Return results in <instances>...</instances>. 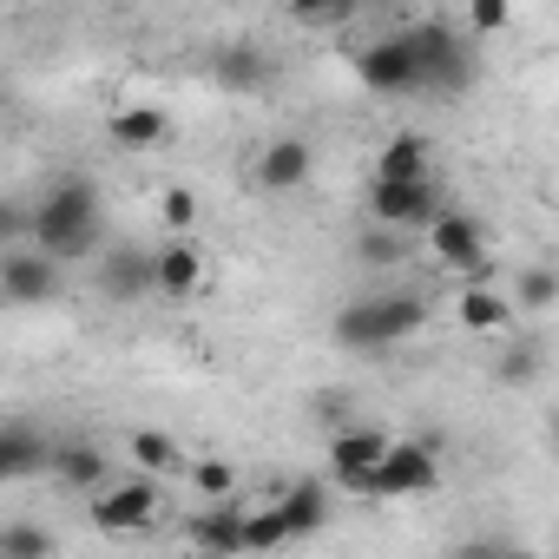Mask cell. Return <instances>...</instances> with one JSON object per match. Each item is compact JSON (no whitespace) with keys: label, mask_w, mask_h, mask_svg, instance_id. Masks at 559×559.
<instances>
[{"label":"cell","mask_w":559,"mask_h":559,"mask_svg":"<svg viewBox=\"0 0 559 559\" xmlns=\"http://www.w3.org/2000/svg\"><path fill=\"white\" fill-rule=\"evenodd\" d=\"M421 330H428V297H421V290L349 297V304L330 317L336 349H356V356H389V349H402V343L421 336Z\"/></svg>","instance_id":"obj_1"},{"label":"cell","mask_w":559,"mask_h":559,"mask_svg":"<svg viewBox=\"0 0 559 559\" xmlns=\"http://www.w3.org/2000/svg\"><path fill=\"white\" fill-rule=\"evenodd\" d=\"M40 250H53L60 263H80V257H93L99 250V191H93V178H53L47 185V198H40V211H34V230H27Z\"/></svg>","instance_id":"obj_2"},{"label":"cell","mask_w":559,"mask_h":559,"mask_svg":"<svg viewBox=\"0 0 559 559\" xmlns=\"http://www.w3.org/2000/svg\"><path fill=\"white\" fill-rule=\"evenodd\" d=\"M435 487H441L435 448H428V441H395V448L376 461V474L356 487V500H415V493H435Z\"/></svg>","instance_id":"obj_3"},{"label":"cell","mask_w":559,"mask_h":559,"mask_svg":"<svg viewBox=\"0 0 559 559\" xmlns=\"http://www.w3.org/2000/svg\"><path fill=\"white\" fill-rule=\"evenodd\" d=\"M0 297H8L14 310H40V304H60L67 297V276H60V257L40 250L34 237L8 250V263H0Z\"/></svg>","instance_id":"obj_4"},{"label":"cell","mask_w":559,"mask_h":559,"mask_svg":"<svg viewBox=\"0 0 559 559\" xmlns=\"http://www.w3.org/2000/svg\"><path fill=\"white\" fill-rule=\"evenodd\" d=\"M408 47L421 60V93H461L474 80V53H467V40L454 27L421 21V27H408Z\"/></svg>","instance_id":"obj_5"},{"label":"cell","mask_w":559,"mask_h":559,"mask_svg":"<svg viewBox=\"0 0 559 559\" xmlns=\"http://www.w3.org/2000/svg\"><path fill=\"white\" fill-rule=\"evenodd\" d=\"M441 185L435 171L428 178H369V217L376 224H395V230H428L441 217Z\"/></svg>","instance_id":"obj_6"},{"label":"cell","mask_w":559,"mask_h":559,"mask_svg":"<svg viewBox=\"0 0 559 559\" xmlns=\"http://www.w3.org/2000/svg\"><path fill=\"white\" fill-rule=\"evenodd\" d=\"M158 480L152 474H139V480H106L99 493H93V507H86V520L99 526V533H112V539H132V533H145L152 520H158Z\"/></svg>","instance_id":"obj_7"},{"label":"cell","mask_w":559,"mask_h":559,"mask_svg":"<svg viewBox=\"0 0 559 559\" xmlns=\"http://www.w3.org/2000/svg\"><path fill=\"white\" fill-rule=\"evenodd\" d=\"M356 80H362L376 99H408V93H421V60H415L408 34L362 47V53H356Z\"/></svg>","instance_id":"obj_8"},{"label":"cell","mask_w":559,"mask_h":559,"mask_svg":"<svg viewBox=\"0 0 559 559\" xmlns=\"http://www.w3.org/2000/svg\"><path fill=\"white\" fill-rule=\"evenodd\" d=\"M310 171H317V145H310V139H297V132H284V139H270V145L257 152L250 185H257L263 198H290V191H304V185H310Z\"/></svg>","instance_id":"obj_9"},{"label":"cell","mask_w":559,"mask_h":559,"mask_svg":"<svg viewBox=\"0 0 559 559\" xmlns=\"http://www.w3.org/2000/svg\"><path fill=\"white\" fill-rule=\"evenodd\" d=\"M421 243L435 250L441 270H461V276H480V263H487V230H480V217H467V211H441V217L421 230Z\"/></svg>","instance_id":"obj_10"},{"label":"cell","mask_w":559,"mask_h":559,"mask_svg":"<svg viewBox=\"0 0 559 559\" xmlns=\"http://www.w3.org/2000/svg\"><path fill=\"white\" fill-rule=\"evenodd\" d=\"M99 297H106V304H119V310H132V304L158 297L152 250H139V243H106V257H99Z\"/></svg>","instance_id":"obj_11"},{"label":"cell","mask_w":559,"mask_h":559,"mask_svg":"<svg viewBox=\"0 0 559 559\" xmlns=\"http://www.w3.org/2000/svg\"><path fill=\"white\" fill-rule=\"evenodd\" d=\"M395 448V435H382V428H343V435H330V480L343 487V493H356L369 474H376V461Z\"/></svg>","instance_id":"obj_12"},{"label":"cell","mask_w":559,"mask_h":559,"mask_svg":"<svg viewBox=\"0 0 559 559\" xmlns=\"http://www.w3.org/2000/svg\"><path fill=\"white\" fill-rule=\"evenodd\" d=\"M152 276H158V297L185 304V297H198V290H204V250H198L185 230H171V237L152 250Z\"/></svg>","instance_id":"obj_13"},{"label":"cell","mask_w":559,"mask_h":559,"mask_svg":"<svg viewBox=\"0 0 559 559\" xmlns=\"http://www.w3.org/2000/svg\"><path fill=\"white\" fill-rule=\"evenodd\" d=\"M204 73H211V86H224V93H263L270 73H276V60H270L257 40H224V47L204 60Z\"/></svg>","instance_id":"obj_14"},{"label":"cell","mask_w":559,"mask_h":559,"mask_svg":"<svg viewBox=\"0 0 559 559\" xmlns=\"http://www.w3.org/2000/svg\"><path fill=\"white\" fill-rule=\"evenodd\" d=\"M53 448H60V441H47L40 428H27V421H8V428H0V480L53 474Z\"/></svg>","instance_id":"obj_15"},{"label":"cell","mask_w":559,"mask_h":559,"mask_svg":"<svg viewBox=\"0 0 559 559\" xmlns=\"http://www.w3.org/2000/svg\"><path fill=\"white\" fill-rule=\"evenodd\" d=\"M513 317H520V304L500 297V290H487V284H467V290L454 297V323H461L467 336H507Z\"/></svg>","instance_id":"obj_16"},{"label":"cell","mask_w":559,"mask_h":559,"mask_svg":"<svg viewBox=\"0 0 559 559\" xmlns=\"http://www.w3.org/2000/svg\"><path fill=\"white\" fill-rule=\"evenodd\" d=\"M106 139H112L119 152H165V145H171V119H165L158 106H126V112L106 119Z\"/></svg>","instance_id":"obj_17"},{"label":"cell","mask_w":559,"mask_h":559,"mask_svg":"<svg viewBox=\"0 0 559 559\" xmlns=\"http://www.w3.org/2000/svg\"><path fill=\"white\" fill-rule=\"evenodd\" d=\"M53 480L73 487V493H99V487H106V448H93V441H60V448H53Z\"/></svg>","instance_id":"obj_18"},{"label":"cell","mask_w":559,"mask_h":559,"mask_svg":"<svg viewBox=\"0 0 559 559\" xmlns=\"http://www.w3.org/2000/svg\"><path fill=\"white\" fill-rule=\"evenodd\" d=\"M243 513L250 507H237V493L211 500V513L191 520V546H204V552H243Z\"/></svg>","instance_id":"obj_19"},{"label":"cell","mask_w":559,"mask_h":559,"mask_svg":"<svg viewBox=\"0 0 559 559\" xmlns=\"http://www.w3.org/2000/svg\"><path fill=\"white\" fill-rule=\"evenodd\" d=\"M290 513V533L297 539H310V533H323V520H330V487L317 480V474H304V480H290L284 487V500H276Z\"/></svg>","instance_id":"obj_20"},{"label":"cell","mask_w":559,"mask_h":559,"mask_svg":"<svg viewBox=\"0 0 559 559\" xmlns=\"http://www.w3.org/2000/svg\"><path fill=\"white\" fill-rule=\"evenodd\" d=\"M428 171H435V152H428L421 132H395L369 165V178H428Z\"/></svg>","instance_id":"obj_21"},{"label":"cell","mask_w":559,"mask_h":559,"mask_svg":"<svg viewBox=\"0 0 559 559\" xmlns=\"http://www.w3.org/2000/svg\"><path fill=\"white\" fill-rule=\"evenodd\" d=\"M126 461H132L139 474H158V480H165V474L185 467V448H178L165 428H132V435H126Z\"/></svg>","instance_id":"obj_22"},{"label":"cell","mask_w":559,"mask_h":559,"mask_svg":"<svg viewBox=\"0 0 559 559\" xmlns=\"http://www.w3.org/2000/svg\"><path fill=\"white\" fill-rule=\"evenodd\" d=\"M290 539H297V533H290V513L276 507V500L243 513V552H270V546H290Z\"/></svg>","instance_id":"obj_23"},{"label":"cell","mask_w":559,"mask_h":559,"mask_svg":"<svg viewBox=\"0 0 559 559\" xmlns=\"http://www.w3.org/2000/svg\"><path fill=\"white\" fill-rule=\"evenodd\" d=\"M60 539L47 526H0V559H53Z\"/></svg>","instance_id":"obj_24"},{"label":"cell","mask_w":559,"mask_h":559,"mask_svg":"<svg viewBox=\"0 0 559 559\" xmlns=\"http://www.w3.org/2000/svg\"><path fill=\"white\" fill-rule=\"evenodd\" d=\"M513 304H520V310H552V304H559V270H546V263L520 270V284H513Z\"/></svg>","instance_id":"obj_25"},{"label":"cell","mask_w":559,"mask_h":559,"mask_svg":"<svg viewBox=\"0 0 559 559\" xmlns=\"http://www.w3.org/2000/svg\"><path fill=\"white\" fill-rule=\"evenodd\" d=\"M402 257H408V243H402L395 224H376V230L356 243V263H376V270H389V263H402Z\"/></svg>","instance_id":"obj_26"},{"label":"cell","mask_w":559,"mask_h":559,"mask_svg":"<svg viewBox=\"0 0 559 559\" xmlns=\"http://www.w3.org/2000/svg\"><path fill=\"white\" fill-rule=\"evenodd\" d=\"M158 224L165 230H191L198 224V191L191 185H165L158 191Z\"/></svg>","instance_id":"obj_27"},{"label":"cell","mask_w":559,"mask_h":559,"mask_svg":"<svg viewBox=\"0 0 559 559\" xmlns=\"http://www.w3.org/2000/svg\"><path fill=\"white\" fill-rule=\"evenodd\" d=\"M539 369H546V362H539V349H533V343H513V349L500 356V369H493V376H500L507 389H526V382H539Z\"/></svg>","instance_id":"obj_28"},{"label":"cell","mask_w":559,"mask_h":559,"mask_svg":"<svg viewBox=\"0 0 559 559\" xmlns=\"http://www.w3.org/2000/svg\"><path fill=\"white\" fill-rule=\"evenodd\" d=\"M513 21V0H467V34L487 40V34H507Z\"/></svg>","instance_id":"obj_29"},{"label":"cell","mask_w":559,"mask_h":559,"mask_svg":"<svg viewBox=\"0 0 559 559\" xmlns=\"http://www.w3.org/2000/svg\"><path fill=\"white\" fill-rule=\"evenodd\" d=\"M191 487H198L204 500H230V493H237V467H230V461H198V467H191Z\"/></svg>","instance_id":"obj_30"},{"label":"cell","mask_w":559,"mask_h":559,"mask_svg":"<svg viewBox=\"0 0 559 559\" xmlns=\"http://www.w3.org/2000/svg\"><path fill=\"white\" fill-rule=\"evenodd\" d=\"M284 8L297 14V21H310V27H323V21H343L356 0H284Z\"/></svg>","instance_id":"obj_31"},{"label":"cell","mask_w":559,"mask_h":559,"mask_svg":"<svg viewBox=\"0 0 559 559\" xmlns=\"http://www.w3.org/2000/svg\"><path fill=\"white\" fill-rule=\"evenodd\" d=\"M552 448H559V415H552Z\"/></svg>","instance_id":"obj_32"}]
</instances>
